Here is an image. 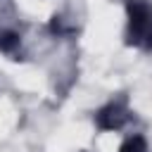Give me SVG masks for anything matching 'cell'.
I'll list each match as a JSON object with an SVG mask.
<instances>
[{"instance_id":"1","label":"cell","mask_w":152,"mask_h":152,"mask_svg":"<svg viewBox=\"0 0 152 152\" xmlns=\"http://www.w3.org/2000/svg\"><path fill=\"white\" fill-rule=\"evenodd\" d=\"M14 43H17V38H14V36H2V40H0V45H2L5 50H10Z\"/></svg>"}]
</instances>
